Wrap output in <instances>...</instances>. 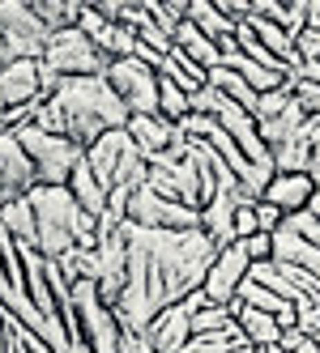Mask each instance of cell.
<instances>
[{
    "label": "cell",
    "instance_id": "cell-1",
    "mask_svg": "<svg viewBox=\"0 0 320 353\" xmlns=\"http://www.w3.org/2000/svg\"><path fill=\"white\" fill-rule=\"evenodd\" d=\"M56 107L64 115V137L90 149L103 132L129 128V107L115 98L107 77H68L56 90Z\"/></svg>",
    "mask_w": 320,
    "mask_h": 353
},
{
    "label": "cell",
    "instance_id": "cell-2",
    "mask_svg": "<svg viewBox=\"0 0 320 353\" xmlns=\"http://www.w3.org/2000/svg\"><path fill=\"white\" fill-rule=\"evenodd\" d=\"M30 209H35V225H39V256L43 260H60L64 251H73L77 243H73V230H77V200H73L68 188H35L30 196Z\"/></svg>",
    "mask_w": 320,
    "mask_h": 353
},
{
    "label": "cell",
    "instance_id": "cell-3",
    "mask_svg": "<svg viewBox=\"0 0 320 353\" xmlns=\"http://www.w3.org/2000/svg\"><path fill=\"white\" fill-rule=\"evenodd\" d=\"M13 137H17L21 149H26V158L35 162V174H39L43 188H68V174L86 158L82 145H73L68 137H47V132L35 128V123H21Z\"/></svg>",
    "mask_w": 320,
    "mask_h": 353
},
{
    "label": "cell",
    "instance_id": "cell-4",
    "mask_svg": "<svg viewBox=\"0 0 320 353\" xmlns=\"http://www.w3.org/2000/svg\"><path fill=\"white\" fill-rule=\"evenodd\" d=\"M43 64L47 68H56L60 77H103L107 72V56L98 52V47L77 30V26H68V30H56V34H47V47H43Z\"/></svg>",
    "mask_w": 320,
    "mask_h": 353
},
{
    "label": "cell",
    "instance_id": "cell-5",
    "mask_svg": "<svg viewBox=\"0 0 320 353\" xmlns=\"http://www.w3.org/2000/svg\"><path fill=\"white\" fill-rule=\"evenodd\" d=\"M0 43L9 60H43L47 26L35 17L30 0H0Z\"/></svg>",
    "mask_w": 320,
    "mask_h": 353
},
{
    "label": "cell",
    "instance_id": "cell-6",
    "mask_svg": "<svg viewBox=\"0 0 320 353\" xmlns=\"http://www.w3.org/2000/svg\"><path fill=\"white\" fill-rule=\"evenodd\" d=\"M107 85L115 90V98L129 107V115H158V72L150 64L133 60H111L107 64Z\"/></svg>",
    "mask_w": 320,
    "mask_h": 353
},
{
    "label": "cell",
    "instance_id": "cell-7",
    "mask_svg": "<svg viewBox=\"0 0 320 353\" xmlns=\"http://www.w3.org/2000/svg\"><path fill=\"white\" fill-rule=\"evenodd\" d=\"M248 268H252V260H248V251H243L239 243H231V247L218 251L214 264H209V272H205V281H201V290L209 294L214 307H227V302L239 294V285L248 281Z\"/></svg>",
    "mask_w": 320,
    "mask_h": 353
},
{
    "label": "cell",
    "instance_id": "cell-8",
    "mask_svg": "<svg viewBox=\"0 0 320 353\" xmlns=\"http://www.w3.org/2000/svg\"><path fill=\"white\" fill-rule=\"evenodd\" d=\"M39 98H43V90H39V60L0 64V115L13 111V107L39 103Z\"/></svg>",
    "mask_w": 320,
    "mask_h": 353
},
{
    "label": "cell",
    "instance_id": "cell-9",
    "mask_svg": "<svg viewBox=\"0 0 320 353\" xmlns=\"http://www.w3.org/2000/svg\"><path fill=\"white\" fill-rule=\"evenodd\" d=\"M145 345H150L154 353H184L188 349V341H192V323H188V311L180 307H162L154 319H150V327H145Z\"/></svg>",
    "mask_w": 320,
    "mask_h": 353
},
{
    "label": "cell",
    "instance_id": "cell-10",
    "mask_svg": "<svg viewBox=\"0 0 320 353\" xmlns=\"http://www.w3.org/2000/svg\"><path fill=\"white\" fill-rule=\"evenodd\" d=\"M184 21H192L196 30H201L205 39H214L218 43V52L223 56H231V52H239L235 47V21L218 9V0H188V9H184Z\"/></svg>",
    "mask_w": 320,
    "mask_h": 353
},
{
    "label": "cell",
    "instance_id": "cell-11",
    "mask_svg": "<svg viewBox=\"0 0 320 353\" xmlns=\"http://www.w3.org/2000/svg\"><path fill=\"white\" fill-rule=\"evenodd\" d=\"M0 179L13 196H30L39 188V174H35V162L26 158V149L17 145L13 132H0Z\"/></svg>",
    "mask_w": 320,
    "mask_h": 353
},
{
    "label": "cell",
    "instance_id": "cell-12",
    "mask_svg": "<svg viewBox=\"0 0 320 353\" xmlns=\"http://www.w3.org/2000/svg\"><path fill=\"white\" fill-rule=\"evenodd\" d=\"M312 196H316L312 174H274L261 200H265V205H274L282 217H290V213H303L312 205Z\"/></svg>",
    "mask_w": 320,
    "mask_h": 353
},
{
    "label": "cell",
    "instance_id": "cell-13",
    "mask_svg": "<svg viewBox=\"0 0 320 353\" xmlns=\"http://www.w3.org/2000/svg\"><path fill=\"white\" fill-rule=\"evenodd\" d=\"M235 205H243L235 192H214L209 205H201V234L218 251L235 243Z\"/></svg>",
    "mask_w": 320,
    "mask_h": 353
},
{
    "label": "cell",
    "instance_id": "cell-14",
    "mask_svg": "<svg viewBox=\"0 0 320 353\" xmlns=\"http://www.w3.org/2000/svg\"><path fill=\"white\" fill-rule=\"evenodd\" d=\"M124 149H129V132L124 128H120V132H103L86 149V166L94 170V179L103 183L107 192L115 183V166H120V158H124Z\"/></svg>",
    "mask_w": 320,
    "mask_h": 353
},
{
    "label": "cell",
    "instance_id": "cell-15",
    "mask_svg": "<svg viewBox=\"0 0 320 353\" xmlns=\"http://www.w3.org/2000/svg\"><path fill=\"white\" fill-rule=\"evenodd\" d=\"M129 141L141 149L145 158H154V154H167L171 149V141H176L180 132H176V123H167L162 115H129Z\"/></svg>",
    "mask_w": 320,
    "mask_h": 353
},
{
    "label": "cell",
    "instance_id": "cell-16",
    "mask_svg": "<svg viewBox=\"0 0 320 353\" xmlns=\"http://www.w3.org/2000/svg\"><path fill=\"white\" fill-rule=\"evenodd\" d=\"M0 225H5V234L13 243L39 251V225H35V209H30L26 196H17V200H9V205L0 209Z\"/></svg>",
    "mask_w": 320,
    "mask_h": 353
},
{
    "label": "cell",
    "instance_id": "cell-17",
    "mask_svg": "<svg viewBox=\"0 0 320 353\" xmlns=\"http://www.w3.org/2000/svg\"><path fill=\"white\" fill-rule=\"evenodd\" d=\"M176 52H180V56H188L196 68H205V72L223 64V52H218V43H214V39H205L201 30L192 26V21H180V30H176Z\"/></svg>",
    "mask_w": 320,
    "mask_h": 353
},
{
    "label": "cell",
    "instance_id": "cell-18",
    "mask_svg": "<svg viewBox=\"0 0 320 353\" xmlns=\"http://www.w3.org/2000/svg\"><path fill=\"white\" fill-rule=\"evenodd\" d=\"M68 192H73V200H77V209H82V213L103 217V209H107V188L94 179V170L86 166V158L77 162V170L68 174Z\"/></svg>",
    "mask_w": 320,
    "mask_h": 353
},
{
    "label": "cell",
    "instance_id": "cell-19",
    "mask_svg": "<svg viewBox=\"0 0 320 353\" xmlns=\"http://www.w3.org/2000/svg\"><path fill=\"white\" fill-rule=\"evenodd\" d=\"M320 123H303V132L286 141L282 149H274V174H308V158H312V137H316Z\"/></svg>",
    "mask_w": 320,
    "mask_h": 353
},
{
    "label": "cell",
    "instance_id": "cell-20",
    "mask_svg": "<svg viewBox=\"0 0 320 353\" xmlns=\"http://www.w3.org/2000/svg\"><path fill=\"white\" fill-rule=\"evenodd\" d=\"M223 64H227V68H235L239 77L248 81V90H252L256 98H261V94H269V90H282V85H286V77H282V72H269V68L252 64V60L243 56V52H231V56H223Z\"/></svg>",
    "mask_w": 320,
    "mask_h": 353
},
{
    "label": "cell",
    "instance_id": "cell-21",
    "mask_svg": "<svg viewBox=\"0 0 320 353\" xmlns=\"http://www.w3.org/2000/svg\"><path fill=\"white\" fill-rule=\"evenodd\" d=\"M158 77H167V81H176L188 98L196 94V90H205L209 85V72L205 68H196L188 56H180V52H171L167 60H162V68H158Z\"/></svg>",
    "mask_w": 320,
    "mask_h": 353
},
{
    "label": "cell",
    "instance_id": "cell-22",
    "mask_svg": "<svg viewBox=\"0 0 320 353\" xmlns=\"http://www.w3.org/2000/svg\"><path fill=\"white\" fill-rule=\"evenodd\" d=\"M235 323H239V332L248 336V345H252V349H265V345H278V341H282L278 319H274V315H265V311L243 307V311L235 315Z\"/></svg>",
    "mask_w": 320,
    "mask_h": 353
},
{
    "label": "cell",
    "instance_id": "cell-23",
    "mask_svg": "<svg viewBox=\"0 0 320 353\" xmlns=\"http://www.w3.org/2000/svg\"><path fill=\"white\" fill-rule=\"evenodd\" d=\"M209 85H214L218 94H223L227 103H235V107H243V111L252 115V107H256V94L248 90V81H243V77H239L235 68H227V64L209 68Z\"/></svg>",
    "mask_w": 320,
    "mask_h": 353
},
{
    "label": "cell",
    "instance_id": "cell-24",
    "mask_svg": "<svg viewBox=\"0 0 320 353\" xmlns=\"http://www.w3.org/2000/svg\"><path fill=\"white\" fill-rule=\"evenodd\" d=\"M188 111H192V107H188V94H184L176 81L158 77V115H162L167 123H180Z\"/></svg>",
    "mask_w": 320,
    "mask_h": 353
},
{
    "label": "cell",
    "instance_id": "cell-25",
    "mask_svg": "<svg viewBox=\"0 0 320 353\" xmlns=\"http://www.w3.org/2000/svg\"><path fill=\"white\" fill-rule=\"evenodd\" d=\"M141 5H145V13H150V21H154L158 30H167L171 39H176V30H180L188 5H180V0H141Z\"/></svg>",
    "mask_w": 320,
    "mask_h": 353
},
{
    "label": "cell",
    "instance_id": "cell-26",
    "mask_svg": "<svg viewBox=\"0 0 320 353\" xmlns=\"http://www.w3.org/2000/svg\"><path fill=\"white\" fill-rule=\"evenodd\" d=\"M188 323H192V336H209V332H223V327H231L235 323V315L227 311V307H201L196 315H188Z\"/></svg>",
    "mask_w": 320,
    "mask_h": 353
},
{
    "label": "cell",
    "instance_id": "cell-27",
    "mask_svg": "<svg viewBox=\"0 0 320 353\" xmlns=\"http://www.w3.org/2000/svg\"><path fill=\"white\" fill-rule=\"evenodd\" d=\"M290 103H294L290 85H282V90H269V94H261V98H256V107H252V119H256V123H265V119H278V115H282Z\"/></svg>",
    "mask_w": 320,
    "mask_h": 353
},
{
    "label": "cell",
    "instance_id": "cell-28",
    "mask_svg": "<svg viewBox=\"0 0 320 353\" xmlns=\"http://www.w3.org/2000/svg\"><path fill=\"white\" fill-rule=\"evenodd\" d=\"M286 85L294 94V103H299V111L312 123H320V85H312V81H286Z\"/></svg>",
    "mask_w": 320,
    "mask_h": 353
},
{
    "label": "cell",
    "instance_id": "cell-29",
    "mask_svg": "<svg viewBox=\"0 0 320 353\" xmlns=\"http://www.w3.org/2000/svg\"><path fill=\"white\" fill-rule=\"evenodd\" d=\"M188 107H192V115H209V119H218V111L227 107V98L218 94L214 85H205V90H196V94L188 98Z\"/></svg>",
    "mask_w": 320,
    "mask_h": 353
},
{
    "label": "cell",
    "instance_id": "cell-30",
    "mask_svg": "<svg viewBox=\"0 0 320 353\" xmlns=\"http://www.w3.org/2000/svg\"><path fill=\"white\" fill-rule=\"evenodd\" d=\"M252 234H261V225H256V200H243V205H235V243L252 239Z\"/></svg>",
    "mask_w": 320,
    "mask_h": 353
},
{
    "label": "cell",
    "instance_id": "cell-31",
    "mask_svg": "<svg viewBox=\"0 0 320 353\" xmlns=\"http://www.w3.org/2000/svg\"><path fill=\"white\" fill-rule=\"evenodd\" d=\"M294 327H299L303 336H316L320 332V302H299V307H294Z\"/></svg>",
    "mask_w": 320,
    "mask_h": 353
},
{
    "label": "cell",
    "instance_id": "cell-32",
    "mask_svg": "<svg viewBox=\"0 0 320 353\" xmlns=\"http://www.w3.org/2000/svg\"><path fill=\"white\" fill-rule=\"evenodd\" d=\"M239 247L248 251V260H252V264H261V260H274V234H252V239H243Z\"/></svg>",
    "mask_w": 320,
    "mask_h": 353
},
{
    "label": "cell",
    "instance_id": "cell-33",
    "mask_svg": "<svg viewBox=\"0 0 320 353\" xmlns=\"http://www.w3.org/2000/svg\"><path fill=\"white\" fill-rule=\"evenodd\" d=\"M278 345H282V353H320V349H316V341H312V336H303L299 327H286Z\"/></svg>",
    "mask_w": 320,
    "mask_h": 353
},
{
    "label": "cell",
    "instance_id": "cell-34",
    "mask_svg": "<svg viewBox=\"0 0 320 353\" xmlns=\"http://www.w3.org/2000/svg\"><path fill=\"white\" fill-rule=\"evenodd\" d=\"M294 52H299L303 64H320V30H303L294 39Z\"/></svg>",
    "mask_w": 320,
    "mask_h": 353
},
{
    "label": "cell",
    "instance_id": "cell-35",
    "mask_svg": "<svg viewBox=\"0 0 320 353\" xmlns=\"http://www.w3.org/2000/svg\"><path fill=\"white\" fill-rule=\"evenodd\" d=\"M256 225H261V234H278L282 213H278L274 205H265V200H256Z\"/></svg>",
    "mask_w": 320,
    "mask_h": 353
},
{
    "label": "cell",
    "instance_id": "cell-36",
    "mask_svg": "<svg viewBox=\"0 0 320 353\" xmlns=\"http://www.w3.org/2000/svg\"><path fill=\"white\" fill-rule=\"evenodd\" d=\"M180 307H184L188 315H196V311H201V307H209V294H205V290H192V294H188V298L180 302Z\"/></svg>",
    "mask_w": 320,
    "mask_h": 353
},
{
    "label": "cell",
    "instance_id": "cell-37",
    "mask_svg": "<svg viewBox=\"0 0 320 353\" xmlns=\"http://www.w3.org/2000/svg\"><path fill=\"white\" fill-rule=\"evenodd\" d=\"M308 26L303 30H320V0H308V13H303Z\"/></svg>",
    "mask_w": 320,
    "mask_h": 353
},
{
    "label": "cell",
    "instance_id": "cell-38",
    "mask_svg": "<svg viewBox=\"0 0 320 353\" xmlns=\"http://www.w3.org/2000/svg\"><path fill=\"white\" fill-rule=\"evenodd\" d=\"M0 64H9V56H5V43H0Z\"/></svg>",
    "mask_w": 320,
    "mask_h": 353
},
{
    "label": "cell",
    "instance_id": "cell-39",
    "mask_svg": "<svg viewBox=\"0 0 320 353\" xmlns=\"http://www.w3.org/2000/svg\"><path fill=\"white\" fill-rule=\"evenodd\" d=\"M312 341H316V349H320V332H316V336H312Z\"/></svg>",
    "mask_w": 320,
    "mask_h": 353
},
{
    "label": "cell",
    "instance_id": "cell-40",
    "mask_svg": "<svg viewBox=\"0 0 320 353\" xmlns=\"http://www.w3.org/2000/svg\"><path fill=\"white\" fill-rule=\"evenodd\" d=\"M316 196H320V183H316Z\"/></svg>",
    "mask_w": 320,
    "mask_h": 353
}]
</instances>
